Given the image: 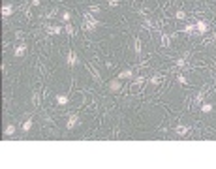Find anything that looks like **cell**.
<instances>
[{
  "label": "cell",
  "instance_id": "d6986e66",
  "mask_svg": "<svg viewBox=\"0 0 216 169\" xmlns=\"http://www.w3.org/2000/svg\"><path fill=\"white\" fill-rule=\"evenodd\" d=\"M194 30H195V25H186V26L182 28V32H184V34H192Z\"/></svg>",
  "mask_w": 216,
  "mask_h": 169
},
{
  "label": "cell",
  "instance_id": "5b68a950",
  "mask_svg": "<svg viewBox=\"0 0 216 169\" xmlns=\"http://www.w3.org/2000/svg\"><path fill=\"white\" fill-rule=\"evenodd\" d=\"M118 79H120V81H124V79H132V77H134V70H122V71H118Z\"/></svg>",
  "mask_w": 216,
  "mask_h": 169
},
{
  "label": "cell",
  "instance_id": "7402d4cb",
  "mask_svg": "<svg viewBox=\"0 0 216 169\" xmlns=\"http://www.w3.org/2000/svg\"><path fill=\"white\" fill-rule=\"evenodd\" d=\"M175 17H177L179 21H184V19H186V11H182V10H179L177 13H175Z\"/></svg>",
  "mask_w": 216,
  "mask_h": 169
},
{
  "label": "cell",
  "instance_id": "52a82bcc",
  "mask_svg": "<svg viewBox=\"0 0 216 169\" xmlns=\"http://www.w3.org/2000/svg\"><path fill=\"white\" fill-rule=\"evenodd\" d=\"M195 30H197L199 34H207V30H209V25H207L205 21H197V23H195Z\"/></svg>",
  "mask_w": 216,
  "mask_h": 169
},
{
  "label": "cell",
  "instance_id": "f546056e",
  "mask_svg": "<svg viewBox=\"0 0 216 169\" xmlns=\"http://www.w3.org/2000/svg\"><path fill=\"white\" fill-rule=\"evenodd\" d=\"M212 38H214V40H216V32H214V34H212Z\"/></svg>",
  "mask_w": 216,
  "mask_h": 169
},
{
  "label": "cell",
  "instance_id": "8fae6325",
  "mask_svg": "<svg viewBox=\"0 0 216 169\" xmlns=\"http://www.w3.org/2000/svg\"><path fill=\"white\" fill-rule=\"evenodd\" d=\"M188 132H190V128H188V126H182V124H179L177 126V128H175V134H179V135H186V134H188Z\"/></svg>",
  "mask_w": 216,
  "mask_h": 169
},
{
  "label": "cell",
  "instance_id": "ba28073f",
  "mask_svg": "<svg viewBox=\"0 0 216 169\" xmlns=\"http://www.w3.org/2000/svg\"><path fill=\"white\" fill-rule=\"evenodd\" d=\"M77 120H79V118H77V115H71V117L68 118V122H66V130H73L77 126Z\"/></svg>",
  "mask_w": 216,
  "mask_h": 169
},
{
  "label": "cell",
  "instance_id": "4316f807",
  "mask_svg": "<svg viewBox=\"0 0 216 169\" xmlns=\"http://www.w3.org/2000/svg\"><path fill=\"white\" fill-rule=\"evenodd\" d=\"M90 13H100V6H90Z\"/></svg>",
  "mask_w": 216,
  "mask_h": 169
},
{
  "label": "cell",
  "instance_id": "4fadbf2b",
  "mask_svg": "<svg viewBox=\"0 0 216 169\" xmlns=\"http://www.w3.org/2000/svg\"><path fill=\"white\" fill-rule=\"evenodd\" d=\"M32 120L30 118H28V120H25V124H23V128H21V132H23V134H28V132H30L32 130Z\"/></svg>",
  "mask_w": 216,
  "mask_h": 169
},
{
  "label": "cell",
  "instance_id": "2e32d148",
  "mask_svg": "<svg viewBox=\"0 0 216 169\" xmlns=\"http://www.w3.org/2000/svg\"><path fill=\"white\" fill-rule=\"evenodd\" d=\"M60 19H62V23L66 25V23L71 21V13H70V11H62V13H60Z\"/></svg>",
  "mask_w": 216,
  "mask_h": 169
},
{
  "label": "cell",
  "instance_id": "e0dca14e",
  "mask_svg": "<svg viewBox=\"0 0 216 169\" xmlns=\"http://www.w3.org/2000/svg\"><path fill=\"white\" fill-rule=\"evenodd\" d=\"M64 30H66V34H68V36H75V26H71L70 23H66Z\"/></svg>",
  "mask_w": 216,
  "mask_h": 169
},
{
  "label": "cell",
  "instance_id": "30bf717a",
  "mask_svg": "<svg viewBox=\"0 0 216 169\" xmlns=\"http://www.w3.org/2000/svg\"><path fill=\"white\" fill-rule=\"evenodd\" d=\"M11 13H13V6H11V4H4L2 6V17L6 19V17H10Z\"/></svg>",
  "mask_w": 216,
  "mask_h": 169
},
{
  "label": "cell",
  "instance_id": "ac0fdd59",
  "mask_svg": "<svg viewBox=\"0 0 216 169\" xmlns=\"http://www.w3.org/2000/svg\"><path fill=\"white\" fill-rule=\"evenodd\" d=\"M32 105H34V107H38V105H40V94H38V92H34V94H32Z\"/></svg>",
  "mask_w": 216,
  "mask_h": 169
},
{
  "label": "cell",
  "instance_id": "cb8c5ba5",
  "mask_svg": "<svg viewBox=\"0 0 216 169\" xmlns=\"http://www.w3.org/2000/svg\"><path fill=\"white\" fill-rule=\"evenodd\" d=\"M160 79H162V75H152V77H151V84H158Z\"/></svg>",
  "mask_w": 216,
  "mask_h": 169
},
{
  "label": "cell",
  "instance_id": "d4e9b609",
  "mask_svg": "<svg viewBox=\"0 0 216 169\" xmlns=\"http://www.w3.org/2000/svg\"><path fill=\"white\" fill-rule=\"evenodd\" d=\"M143 83H145V77H143V75H139V77H135V79H134V84H143Z\"/></svg>",
  "mask_w": 216,
  "mask_h": 169
},
{
  "label": "cell",
  "instance_id": "44dd1931",
  "mask_svg": "<svg viewBox=\"0 0 216 169\" xmlns=\"http://www.w3.org/2000/svg\"><path fill=\"white\" fill-rule=\"evenodd\" d=\"M57 13H58V10L53 8L51 11H47V13H45V17H47V19H53V17H57Z\"/></svg>",
  "mask_w": 216,
  "mask_h": 169
},
{
  "label": "cell",
  "instance_id": "f1b7e54d",
  "mask_svg": "<svg viewBox=\"0 0 216 169\" xmlns=\"http://www.w3.org/2000/svg\"><path fill=\"white\" fill-rule=\"evenodd\" d=\"M30 4L32 6H40V0H30Z\"/></svg>",
  "mask_w": 216,
  "mask_h": 169
},
{
  "label": "cell",
  "instance_id": "9c48e42d",
  "mask_svg": "<svg viewBox=\"0 0 216 169\" xmlns=\"http://www.w3.org/2000/svg\"><path fill=\"white\" fill-rule=\"evenodd\" d=\"M25 53H26V45H25V43H21V45H17V47H15L13 55L19 58V57H25Z\"/></svg>",
  "mask_w": 216,
  "mask_h": 169
},
{
  "label": "cell",
  "instance_id": "7c38bea8",
  "mask_svg": "<svg viewBox=\"0 0 216 169\" xmlns=\"http://www.w3.org/2000/svg\"><path fill=\"white\" fill-rule=\"evenodd\" d=\"M199 107H201V113H205V115H209L212 111V104H209V101H203Z\"/></svg>",
  "mask_w": 216,
  "mask_h": 169
},
{
  "label": "cell",
  "instance_id": "ffe728a7",
  "mask_svg": "<svg viewBox=\"0 0 216 169\" xmlns=\"http://www.w3.org/2000/svg\"><path fill=\"white\" fill-rule=\"evenodd\" d=\"M135 55H137V57L141 55V40H139V38H135Z\"/></svg>",
  "mask_w": 216,
  "mask_h": 169
},
{
  "label": "cell",
  "instance_id": "5bb4252c",
  "mask_svg": "<svg viewBox=\"0 0 216 169\" xmlns=\"http://www.w3.org/2000/svg\"><path fill=\"white\" fill-rule=\"evenodd\" d=\"M13 134H15V126L13 124H8V126H6V130H4V135L6 137H11Z\"/></svg>",
  "mask_w": 216,
  "mask_h": 169
},
{
  "label": "cell",
  "instance_id": "484cf974",
  "mask_svg": "<svg viewBox=\"0 0 216 169\" xmlns=\"http://www.w3.org/2000/svg\"><path fill=\"white\" fill-rule=\"evenodd\" d=\"M177 83H179V84H186L188 81H186V77H184V75H177Z\"/></svg>",
  "mask_w": 216,
  "mask_h": 169
},
{
  "label": "cell",
  "instance_id": "3957f363",
  "mask_svg": "<svg viewBox=\"0 0 216 169\" xmlns=\"http://www.w3.org/2000/svg\"><path fill=\"white\" fill-rule=\"evenodd\" d=\"M45 32L49 36H58V34H62V26H58V25H45Z\"/></svg>",
  "mask_w": 216,
  "mask_h": 169
},
{
  "label": "cell",
  "instance_id": "7a4b0ae2",
  "mask_svg": "<svg viewBox=\"0 0 216 169\" xmlns=\"http://www.w3.org/2000/svg\"><path fill=\"white\" fill-rule=\"evenodd\" d=\"M107 88H109L111 90V92H120V90H122V81L120 79H118V77H117V79H111L109 83H107Z\"/></svg>",
  "mask_w": 216,
  "mask_h": 169
},
{
  "label": "cell",
  "instance_id": "603a6c76",
  "mask_svg": "<svg viewBox=\"0 0 216 169\" xmlns=\"http://www.w3.org/2000/svg\"><path fill=\"white\" fill-rule=\"evenodd\" d=\"M169 41H171V38H169L167 34L162 36V43H164V47H169Z\"/></svg>",
  "mask_w": 216,
  "mask_h": 169
},
{
  "label": "cell",
  "instance_id": "83f0119b",
  "mask_svg": "<svg viewBox=\"0 0 216 169\" xmlns=\"http://www.w3.org/2000/svg\"><path fill=\"white\" fill-rule=\"evenodd\" d=\"M118 4H120V2H118V0H109V6H111V8H117Z\"/></svg>",
  "mask_w": 216,
  "mask_h": 169
},
{
  "label": "cell",
  "instance_id": "8992f818",
  "mask_svg": "<svg viewBox=\"0 0 216 169\" xmlns=\"http://www.w3.org/2000/svg\"><path fill=\"white\" fill-rule=\"evenodd\" d=\"M70 104V98L66 94H57V105H60V107H66Z\"/></svg>",
  "mask_w": 216,
  "mask_h": 169
},
{
  "label": "cell",
  "instance_id": "277c9868",
  "mask_svg": "<svg viewBox=\"0 0 216 169\" xmlns=\"http://www.w3.org/2000/svg\"><path fill=\"white\" fill-rule=\"evenodd\" d=\"M79 62V60H77V55H75V51H70L68 53V57H66V64L70 66V68H73V66Z\"/></svg>",
  "mask_w": 216,
  "mask_h": 169
},
{
  "label": "cell",
  "instance_id": "6da1fadb",
  "mask_svg": "<svg viewBox=\"0 0 216 169\" xmlns=\"http://www.w3.org/2000/svg\"><path fill=\"white\" fill-rule=\"evenodd\" d=\"M100 23L94 19V17L90 13H85V23H83V30H88V32H92V30H96V26H98Z\"/></svg>",
  "mask_w": 216,
  "mask_h": 169
},
{
  "label": "cell",
  "instance_id": "9a60e30c",
  "mask_svg": "<svg viewBox=\"0 0 216 169\" xmlns=\"http://www.w3.org/2000/svg\"><path fill=\"white\" fill-rule=\"evenodd\" d=\"M175 66H177V68H186V66H188V60H186L184 57H181V58L175 60Z\"/></svg>",
  "mask_w": 216,
  "mask_h": 169
}]
</instances>
